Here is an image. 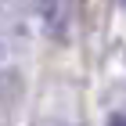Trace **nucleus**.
<instances>
[{
	"label": "nucleus",
	"instance_id": "1",
	"mask_svg": "<svg viewBox=\"0 0 126 126\" xmlns=\"http://www.w3.org/2000/svg\"><path fill=\"white\" fill-rule=\"evenodd\" d=\"M58 4H61V0H40V18L47 22V25H54V15H58Z\"/></svg>",
	"mask_w": 126,
	"mask_h": 126
},
{
	"label": "nucleus",
	"instance_id": "2",
	"mask_svg": "<svg viewBox=\"0 0 126 126\" xmlns=\"http://www.w3.org/2000/svg\"><path fill=\"white\" fill-rule=\"evenodd\" d=\"M108 126H126V112H112L108 115Z\"/></svg>",
	"mask_w": 126,
	"mask_h": 126
},
{
	"label": "nucleus",
	"instance_id": "3",
	"mask_svg": "<svg viewBox=\"0 0 126 126\" xmlns=\"http://www.w3.org/2000/svg\"><path fill=\"white\" fill-rule=\"evenodd\" d=\"M119 4H123V7H126V0H119Z\"/></svg>",
	"mask_w": 126,
	"mask_h": 126
}]
</instances>
